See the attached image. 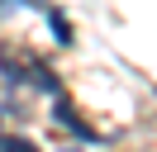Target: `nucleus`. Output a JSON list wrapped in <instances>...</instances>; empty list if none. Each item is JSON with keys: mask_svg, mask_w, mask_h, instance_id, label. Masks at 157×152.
Masks as SVG:
<instances>
[{"mask_svg": "<svg viewBox=\"0 0 157 152\" xmlns=\"http://www.w3.org/2000/svg\"><path fill=\"white\" fill-rule=\"evenodd\" d=\"M0 71H5L10 86H38V90H48V95H62V86H57V76L48 71V62L33 57V52H24V48H19V57H14V48L0 43Z\"/></svg>", "mask_w": 157, "mask_h": 152, "instance_id": "f257e3e1", "label": "nucleus"}, {"mask_svg": "<svg viewBox=\"0 0 157 152\" xmlns=\"http://www.w3.org/2000/svg\"><path fill=\"white\" fill-rule=\"evenodd\" d=\"M52 119H57V124H67V128L76 133V138H86V142L95 138V128H90V124H81V119H76V109H71L62 95H57V104H52Z\"/></svg>", "mask_w": 157, "mask_h": 152, "instance_id": "f03ea898", "label": "nucleus"}, {"mask_svg": "<svg viewBox=\"0 0 157 152\" xmlns=\"http://www.w3.org/2000/svg\"><path fill=\"white\" fill-rule=\"evenodd\" d=\"M0 152H38V147L24 142V138H5V133H0Z\"/></svg>", "mask_w": 157, "mask_h": 152, "instance_id": "7ed1b4c3", "label": "nucleus"}, {"mask_svg": "<svg viewBox=\"0 0 157 152\" xmlns=\"http://www.w3.org/2000/svg\"><path fill=\"white\" fill-rule=\"evenodd\" d=\"M14 5H43V0H0V14H5V10H14Z\"/></svg>", "mask_w": 157, "mask_h": 152, "instance_id": "20e7f679", "label": "nucleus"}]
</instances>
